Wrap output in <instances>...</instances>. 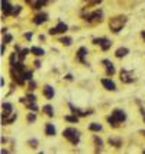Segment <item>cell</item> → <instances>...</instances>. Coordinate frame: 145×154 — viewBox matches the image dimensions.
Masks as SVG:
<instances>
[{
	"label": "cell",
	"mask_w": 145,
	"mask_h": 154,
	"mask_svg": "<svg viewBox=\"0 0 145 154\" xmlns=\"http://www.w3.org/2000/svg\"><path fill=\"white\" fill-rule=\"evenodd\" d=\"M126 119V113L123 111H120V109H116V111H113L110 116H107V122L110 124L112 127H118L120 122H123V121Z\"/></svg>",
	"instance_id": "obj_1"
},
{
	"label": "cell",
	"mask_w": 145,
	"mask_h": 154,
	"mask_svg": "<svg viewBox=\"0 0 145 154\" xmlns=\"http://www.w3.org/2000/svg\"><path fill=\"white\" fill-rule=\"evenodd\" d=\"M126 23V17L125 16H116L110 19V22H109V28H110L112 32H115V34H118L120 29L125 26Z\"/></svg>",
	"instance_id": "obj_2"
},
{
	"label": "cell",
	"mask_w": 145,
	"mask_h": 154,
	"mask_svg": "<svg viewBox=\"0 0 145 154\" xmlns=\"http://www.w3.org/2000/svg\"><path fill=\"white\" fill-rule=\"evenodd\" d=\"M62 135L67 138L71 144H74V146H77L78 141H80V132L76 128H65L64 132H62Z\"/></svg>",
	"instance_id": "obj_3"
},
{
	"label": "cell",
	"mask_w": 145,
	"mask_h": 154,
	"mask_svg": "<svg viewBox=\"0 0 145 154\" xmlns=\"http://www.w3.org/2000/svg\"><path fill=\"white\" fill-rule=\"evenodd\" d=\"M93 44H96V45H100L103 51H107V50L112 47V42L109 41V39H106V38H94Z\"/></svg>",
	"instance_id": "obj_4"
},
{
	"label": "cell",
	"mask_w": 145,
	"mask_h": 154,
	"mask_svg": "<svg viewBox=\"0 0 145 154\" xmlns=\"http://www.w3.org/2000/svg\"><path fill=\"white\" fill-rule=\"evenodd\" d=\"M120 80L123 82V83H132L134 80H135V77H134V73L132 71H128V70H120Z\"/></svg>",
	"instance_id": "obj_5"
},
{
	"label": "cell",
	"mask_w": 145,
	"mask_h": 154,
	"mask_svg": "<svg viewBox=\"0 0 145 154\" xmlns=\"http://www.w3.org/2000/svg\"><path fill=\"white\" fill-rule=\"evenodd\" d=\"M102 85H103V87H104L106 90H110V92L116 90V85L112 82L110 79H103V80H102Z\"/></svg>",
	"instance_id": "obj_6"
},
{
	"label": "cell",
	"mask_w": 145,
	"mask_h": 154,
	"mask_svg": "<svg viewBox=\"0 0 145 154\" xmlns=\"http://www.w3.org/2000/svg\"><path fill=\"white\" fill-rule=\"evenodd\" d=\"M86 55H87V48L86 47L78 48V51H77V60L80 61V63H83V64H86V60H84Z\"/></svg>",
	"instance_id": "obj_7"
},
{
	"label": "cell",
	"mask_w": 145,
	"mask_h": 154,
	"mask_svg": "<svg viewBox=\"0 0 145 154\" xmlns=\"http://www.w3.org/2000/svg\"><path fill=\"white\" fill-rule=\"evenodd\" d=\"M2 10H3V13H6V15H10L12 12H13V6L6 2V0H2Z\"/></svg>",
	"instance_id": "obj_8"
},
{
	"label": "cell",
	"mask_w": 145,
	"mask_h": 154,
	"mask_svg": "<svg viewBox=\"0 0 145 154\" xmlns=\"http://www.w3.org/2000/svg\"><path fill=\"white\" fill-rule=\"evenodd\" d=\"M47 19H48V15L47 13H39V15H36L34 19V23L35 25H41L44 22H47Z\"/></svg>",
	"instance_id": "obj_9"
},
{
	"label": "cell",
	"mask_w": 145,
	"mask_h": 154,
	"mask_svg": "<svg viewBox=\"0 0 145 154\" xmlns=\"http://www.w3.org/2000/svg\"><path fill=\"white\" fill-rule=\"evenodd\" d=\"M103 64L106 66V74H107V76H112V74H115V67H113L112 61L103 60Z\"/></svg>",
	"instance_id": "obj_10"
},
{
	"label": "cell",
	"mask_w": 145,
	"mask_h": 154,
	"mask_svg": "<svg viewBox=\"0 0 145 154\" xmlns=\"http://www.w3.org/2000/svg\"><path fill=\"white\" fill-rule=\"evenodd\" d=\"M44 94H45L47 99H52L55 92H54V89H52L51 86H45V87H44Z\"/></svg>",
	"instance_id": "obj_11"
},
{
	"label": "cell",
	"mask_w": 145,
	"mask_h": 154,
	"mask_svg": "<svg viewBox=\"0 0 145 154\" xmlns=\"http://www.w3.org/2000/svg\"><path fill=\"white\" fill-rule=\"evenodd\" d=\"M45 134H47L48 137H54V135H55V127H54L52 124H47V127H45Z\"/></svg>",
	"instance_id": "obj_12"
},
{
	"label": "cell",
	"mask_w": 145,
	"mask_h": 154,
	"mask_svg": "<svg viewBox=\"0 0 145 154\" xmlns=\"http://www.w3.org/2000/svg\"><path fill=\"white\" fill-rule=\"evenodd\" d=\"M70 109L73 111V113H74V115H80V116H86V115L92 113V112H81L78 108H76V106H74V105H71V103H70Z\"/></svg>",
	"instance_id": "obj_13"
},
{
	"label": "cell",
	"mask_w": 145,
	"mask_h": 154,
	"mask_svg": "<svg viewBox=\"0 0 145 154\" xmlns=\"http://www.w3.org/2000/svg\"><path fill=\"white\" fill-rule=\"evenodd\" d=\"M128 52H129L128 48L122 47V48H118V50H116V52H115V55H116L118 58H122V57H125V55H126Z\"/></svg>",
	"instance_id": "obj_14"
},
{
	"label": "cell",
	"mask_w": 145,
	"mask_h": 154,
	"mask_svg": "<svg viewBox=\"0 0 145 154\" xmlns=\"http://www.w3.org/2000/svg\"><path fill=\"white\" fill-rule=\"evenodd\" d=\"M55 29H57V32H58V34H64V32H67V29H68V26L65 25L64 22H60L58 25L55 26Z\"/></svg>",
	"instance_id": "obj_15"
},
{
	"label": "cell",
	"mask_w": 145,
	"mask_h": 154,
	"mask_svg": "<svg viewBox=\"0 0 145 154\" xmlns=\"http://www.w3.org/2000/svg\"><path fill=\"white\" fill-rule=\"evenodd\" d=\"M42 111L48 115V116H54V108H52L51 105H45L42 108Z\"/></svg>",
	"instance_id": "obj_16"
},
{
	"label": "cell",
	"mask_w": 145,
	"mask_h": 154,
	"mask_svg": "<svg viewBox=\"0 0 145 154\" xmlns=\"http://www.w3.org/2000/svg\"><path fill=\"white\" fill-rule=\"evenodd\" d=\"M31 52L35 54L36 57H42L44 55V50L42 48H38V47H32V48H31Z\"/></svg>",
	"instance_id": "obj_17"
},
{
	"label": "cell",
	"mask_w": 145,
	"mask_h": 154,
	"mask_svg": "<svg viewBox=\"0 0 145 154\" xmlns=\"http://www.w3.org/2000/svg\"><path fill=\"white\" fill-rule=\"evenodd\" d=\"M109 143H110L113 147H116V148H118V147H120V144H122V140H120V138L110 137V138H109Z\"/></svg>",
	"instance_id": "obj_18"
},
{
	"label": "cell",
	"mask_w": 145,
	"mask_h": 154,
	"mask_svg": "<svg viewBox=\"0 0 145 154\" xmlns=\"http://www.w3.org/2000/svg\"><path fill=\"white\" fill-rule=\"evenodd\" d=\"M89 129H90V131H96V132H99V131H102V125L93 122V124H90V125H89Z\"/></svg>",
	"instance_id": "obj_19"
},
{
	"label": "cell",
	"mask_w": 145,
	"mask_h": 154,
	"mask_svg": "<svg viewBox=\"0 0 145 154\" xmlns=\"http://www.w3.org/2000/svg\"><path fill=\"white\" fill-rule=\"evenodd\" d=\"M60 42L62 44V45H67V47H68V45H71V42H73V39H71L70 36H62V38L60 39Z\"/></svg>",
	"instance_id": "obj_20"
},
{
	"label": "cell",
	"mask_w": 145,
	"mask_h": 154,
	"mask_svg": "<svg viewBox=\"0 0 145 154\" xmlns=\"http://www.w3.org/2000/svg\"><path fill=\"white\" fill-rule=\"evenodd\" d=\"M3 111H5L6 115L12 113V105H10V103H3Z\"/></svg>",
	"instance_id": "obj_21"
},
{
	"label": "cell",
	"mask_w": 145,
	"mask_h": 154,
	"mask_svg": "<svg viewBox=\"0 0 145 154\" xmlns=\"http://www.w3.org/2000/svg\"><path fill=\"white\" fill-rule=\"evenodd\" d=\"M47 3H48V0H38V2L34 5V8L35 9H41L44 5H47Z\"/></svg>",
	"instance_id": "obj_22"
},
{
	"label": "cell",
	"mask_w": 145,
	"mask_h": 154,
	"mask_svg": "<svg viewBox=\"0 0 145 154\" xmlns=\"http://www.w3.org/2000/svg\"><path fill=\"white\" fill-rule=\"evenodd\" d=\"M22 76L25 77V80H29V82H31V80H32V71H28V70H25V71L22 73Z\"/></svg>",
	"instance_id": "obj_23"
},
{
	"label": "cell",
	"mask_w": 145,
	"mask_h": 154,
	"mask_svg": "<svg viewBox=\"0 0 145 154\" xmlns=\"http://www.w3.org/2000/svg\"><path fill=\"white\" fill-rule=\"evenodd\" d=\"M93 140H94V143H96V146L99 147V148H100V147H103V143H102V140H100V138L97 137V135H94V137H93Z\"/></svg>",
	"instance_id": "obj_24"
},
{
	"label": "cell",
	"mask_w": 145,
	"mask_h": 154,
	"mask_svg": "<svg viewBox=\"0 0 145 154\" xmlns=\"http://www.w3.org/2000/svg\"><path fill=\"white\" fill-rule=\"evenodd\" d=\"M64 119L68 121V122H74V124H77V122H78V118H77L76 115H74V116H65Z\"/></svg>",
	"instance_id": "obj_25"
},
{
	"label": "cell",
	"mask_w": 145,
	"mask_h": 154,
	"mask_svg": "<svg viewBox=\"0 0 145 154\" xmlns=\"http://www.w3.org/2000/svg\"><path fill=\"white\" fill-rule=\"evenodd\" d=\"M10 41H12V35L6 34L5 35V39H3V44H8V42H10Z\"/></svg>",
	"instance_id": "obj_26"
},
{
	"label": "cell",
	"mask_w": 145,
	"mask_h": 154,
	"mask_svg": "<svg viewBox=\"0 0 145 154\" xmlns=\"http://www.w3.org/2000/svg\"><path fill=\"white\" fill-rule=\"evenodd\" d=\"M10 64H12V66L16 64V54H12V55H10Z\"/></svg>",
	"instance_id": "obj_27"
},
{
	"label": "cell",
	"mask_w": 145,
	"mask_h": 154,
	"mask_svg": "<svg viewBox=\"0 0 145 154\" xmlns=\"http://www.w3.org/2000/svg\"><path fill=\"white\" fill-rule=\"evenodd\" d=\"M35 119H36V116H35L34 113H29V115H28V121H29V122H35Z\"/></svg>",
	"instance_id": "obj_28"
},
{
	"label": "cell",
	"mask_w": 145,
	"mask_h": 154,
	"mask_svg": "<svg viewBox=\"0 0 145 154\" xmlns=\"http://www.w3.org/2000/svg\"><path fill=\"white\" fill-rule=\"evenodd\" d=\"M12 13H13L15 16H16L17 13H20V6H15V8H13V12H12Z\"/></svg>",
	"instance_id": "obj_29"
},
{
	"label": "cell",
	"mask_w": 145,
	"mask_h": 154,
	"mask_svg": "<svg viewBox=\"0 0 145 154\" xmlns=\"http://www.w3.org/2000/svg\"><path fill=\"white\" fill-rule=\"evenodd\" d=\"M29 109H32V111H38V106L35 105V102H31L29 103Z\"/></svg>",
	"instance_id": "obj_30"
},
{
	"label": "cell",
	"mask_w": 145,
	"mask_h": 154,
	"mask_svg": "<svg viewBox=\"0 0 145 154\" xmlns=\"http://www.w3.org/2000/svg\"><path fill=\"white\" fill-rule=\"evenodd\" d=\"M28 100H29V103H31V102H35V100H36V97H35L34 94H28Z\"/></svg>",
	"instance_id": "obj_31"
},
{
	"label": "cell",
	"mask_w": 145,
	"mask_h": 154,
	"mask_svg": "<svg viewBox=\"0 0 145 154\" xmlns=\"http://www.w3.org/2000/svg\"><path fill=\"white\" fill-rule=\"evenodd\" d=\"M48 34H50V35H55V34H58V32H57V29H55V28H51V29L48 31Z\"/></svg>",
	"instance_id": "obj_32"
},
{
	"label": "cell",
	"mask_w": 145,
	"mask_h": 154,
	"mask_svg": "<svg viewBox=\"0 0 145 154\" xmlns=\"http://www.w3.org/2000/svg\"><path fill=\"white\" fill-rule=\"evenodd\" d=\"M29 144H31V146L35 148V147H36V141H35V140H31V141H29Z\"/></svg>",
	"instance_id": "obj_33"
},
{
	"label": "cell",
	"mask_w": 145,
	"mask_h": 154,
	"mask_svg": "<svg viewBox=\"0 0 145 154\" xmlns=\"http://www.w3.org/2000/svg\"><path fill=\"white\" fill-rule=\"evenodd\" d=\"M25 38L26 39H31V38H32V34H31V32H29V34H25Z\"/></svg>",
	"instance_id": "obj_34"
},
{
	"label": "cell",
	"mask_w": 145,
	"mask_h": 154,
	"mask_svg": "<svg viewBox=\"0 0 145 154\" xmlns=\"http://www.w3.org/2000/svg\"><path fill=\"white\" fill-rule=\"evenodd\" d=\"M35 67L39 69V67H41V63H39V61H35Z\"/></svg>",
	"instance_id": "obj_35"
},
{
	"label": "cell",
	"mask_w": 145,
	"mask_h": 154,
	"mask_svg": "<svg viewBox=\"0 0 145 154\" xmlns=\"http://www.w3.org/2000/svg\"><path fill=\"white\" fill-rule=\"evenodd\" d=\"M65 79H67V80H73V76H71V74H67V76H65Z\"/></svg>",
	"instance_id": "obj_36"
},
{
	"label": "cell",
	"mask_w": 145,
	"mask_h": 154,
	"mask_svg": "<svg viewBox=\"0 0 145 154\" xmlns=\"http://www.w3.org/2000/svg\"><path fill=\"white\" fill-rule=\"evenodd\" d=\"M141 35H142V38H144V41H145V31H142V32H141Z\"/></svg>",
	"instance_id": "obj_37"
},
{
	"label": "cell",
	"mask_w": 145,
	"mask_h": 154,
	"mask_svg": "<svg viewBox=\"0 0 145 154\" xmlns=\"http://www.w3.org/2000/svg\"><path fill=\"white\" fill-rule=\"evenodd\" d=\"M102 0H93V3H100Z\"/></svg>",
	"instance_id": "obj_38"
},
{
	"label": "cell",
	"mask_w": 145,
	"mask_h": 154,
	"mask_svg": "<svg viewBox=\"0 0 145 154\" xmlns=\"http://www.w3.org/2000/svg\"><path fill=\"white\" fill-rule=\"evenodd\" d=\"M141 134H144V135H145V131H141Z\"/></svg>",
	"instance_id": "obj_39"
}]
</instances>
